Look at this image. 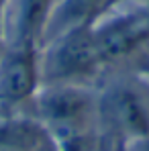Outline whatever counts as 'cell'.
Listing matches in <instances>:
<instances>
[{
	"label": "cell",
	"instance_id": "1",
	"mask_svg": "<svg viewBox=\"0 0 149 151\" xmlns=\"http://www.w3.org/2000/svg\"><path fill=\"white\" fill-rule=\"evenodd\" d=\"M94 25L72 29L41 47V84H92L104 70Z\"/></svg>",
	"mask_w": 149,
	"mask_h": 151
},
{
	"label": "cell",
	"instance_id": "2",
	"mask_svg": "<svg viewBox=\"0 0 149 151\" xmlns=\"http://www.w3.org/2000/svg\"><path fill=\"white\" fill-rule=\"evenodd\" d=\"M131 139V145L149 139V82L137 74L98 92V123Z\"/></svg>",
	"mask_w": 149,
	"mask_h": 151
},
{
	"label": "cell",
	"instance_id": "3",
	"mask_svg": "<svg viewBox=\"0 0 149 151\" xmlns=\"http://www.w3.org/2000/svg\"><path fill=\"white\" fill-rule=\"evenodd\" d=\"M94 35L104 65L123 63L133 57L141 59L149 51V23L143 4L108 8L94 23Z\"/></svg>",
	"mask_w": 149,
	"mask_h": 151
},
{
	"label": "cell",
	"instance_id": "4",
	"mask_svg": "<svg viewBox=\"0 0 149 151\" xmlns=\"http://www.w3.org/2000/svg\"><path fill=\"white\" fill-rule=\"evenodd\" d=\"M41 88V49L4 43L0 51V108L31 104Z\"/></svg>",
	"mask_w": 149,
	"mask_h": 151
},
{
	"label": "cell",
	"instance_id": "5",
	"mask_svg": "<svg viewBox=\"0 0 149 151\" xmlns=\"http://www.w3.org/2000/svg\"><path fill=\"white\" fill-rule=\"evenodd\" d=\"M57 0H10L4 43H25L41 49L43 35Z\"/></svg>",
	"mask_w": 149,
	"mask_h": 151
},
{
	"label": "cell",
	"instance_id": "6",
	"mask_svg": "<svg viewBox=\"0 0 149 151\" xmlns=\"http://www.w3.org/2000/svg\"><path fill=\"white\" fill-rule=\"evenodd\" d=\"M108 8L110 0H57L43 35V45L72 29L94 25Z\"/></svg>",
	"mask_w": 149,
	"mask_h": 151
},
{
	"label": "cell",
	"instance_id": "7",
	"mask_svg": "<svg viewBox=\"0 0 149 151\" xmlns=\"http://www.w3.org/2000/svg\"><path fill=\"white\" fill-rule=\"evenodd\" d=\"M0 151H57V145L37 119H12L0 127Z\"/></svg>",
	"mask_w": 149,
	"mask_h": 151
},
{
	"label": "cell",
	"instance_id": "8",
	"mask_svg": "<svg viewBox=\"0 0 149 151\" xmlns=\"http://www.w3.org/2000/svg\"><path fill=\"white\" fill-rule=\"evenodd\" d=\"M10 0H0V35L4 37V25H6V14H8Z\"/></svg>",
	"mask_w": 149,
	"mask_h": 151
},
{
	"label": "cell",
	"instance_id": "9",
	"mask_svg": "<svg viewBox=\"0 0 149 151\" xmlns=\"http://www.w3.org/2000/svg\"><path fill=\"white\" fill-rule=\"evenodd\" d=\"M139 76H143L145 80L149 82V51L139 59V72H137Z\"/></svg>",
	"mask_w": 149,
	"mask_h": 151
},
{
	"label": "cell",
	"instance_id": "10",
	"mask_svg": "<svg viewBox=\"0 0 149 151\" xmlns=\"http://www.w3.org/2000/svg\"><path fill=\"white\" fill-rule=\"evenodd\" d=\"M131 151H149V139H143V141H137L131 145Z\"/></svg>",
	"mask_w": 149,
	"mask_h": 151
},
{
	"label": "cell",
	"instance_id": "11",
	"mask_svg": "<svg viewBox=\"0 0 149 151\" xmlns=\"http://www.w3.org/2000/svg\"><path fill=\"white\" fill-rule=\"evenodd\" d=\"M141 4H143V10H145V14H147V23H149V0H143Z\"/></svg>",
	"mask_w": 149,
	"mask_h": 151
},
{
	"label": "cell",
	"instance_id": "12",
	"mask_svg": "<svg viewBox=\"0 0 149 151\" xmlns=\"http://www.w3.org/2000/svg\"><path fill=\"white\" fill-rule=\"evenodd\" d=\"M2 47H4V37L0 35V51H2Z\"/></svg>",
	"mask_w": 149,
	"mask_h": 151
}]
</instances>
